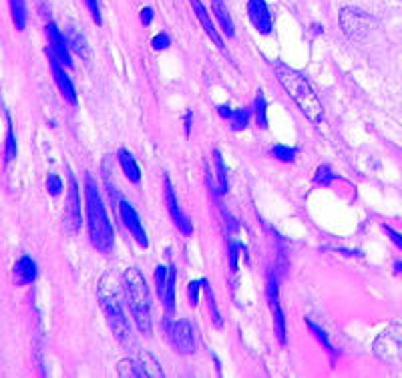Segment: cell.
Listing matches in <instances>:
<instances>
[{"instance_id":"30bf717a","label":"cell","mask_w":402,"mask_h":378,"mask_svg":"<svg viewBox=\"0 0 402 378\" xmlns=\"http://www.w3.org/2000/svg\"><path fill=\"white\" fill-rule=\"evenodd\" d=\"M119 203H121V206H119V215H121L123 225L129 230L133 240H135L141 248H147V246H149V237H147V232H145V228H143L139 213L131 208V203L129 201H125V199H119Z\"/></svg>"},{"instance_id":"603a6c76","label":"cell","mask_w":402,"mask_h":378,"mask_svg":"<svg viewBox=\"0 0 402 378\" xmlns=\"http://www.w3.org/2000/svg\"><path fill=\"white\" fill-rule=\"evenodd\" d=\"M139 360H141V365L143 368H145V372H147V377H155V378L165 377V372L161 370V366L157 365V358L153 354L143 353L141 356H139Z\"/></svg>"},{"instance_id":"ab89813d","label":"cell","mask_w":402,"mask_h":378,"mask_svg":"<svg viewBox=\"0 0 402 378\" xmlns=\"http://www.w3.org/2000/svg\"><path fill=\"white\" fill-rule=\"evenodd\" d=\"M394 270H396L398 274H402V261H396V264H394Z\"/></svg>"},{"instance_id":"ba28073f","label":"cell","mask_w":402,"mask_h":378,"mask_svg":"<svg viewBox=\"0 0 402 378\" xmlns=\"http://www.w3.org/2000/svg\"><path fill=\"white\" fill-rule=\"evenodd\" d=\"M246 11L249 23H252V26H254L260 35H264V37H266V35H272L273 16L266 0H247Z\"/></svg>"},{"instance_id":"d6a6232c","label":"cell","mask_w":402,"mask_h":378,"mask_svg":"<svg viewBox=\"0 0 402 378\" xmlns=\"http://www.w3.org/2000/svg\"><path fill=\"white\" fill-rule=\"evenodd\" d=\"M203 288V282L201 280H194V282H189V290H187V294H189V304L191 306H197V302H199V290Z\"/></svg>"},{"instance_id":"6da1fadb","label":"cell","mask_w":402,"mask_h":378,"mask_svg":"<svg viewBox=\"0 0 402 378\" xmlns=\"http://www.w3.org/2000/svg\"><path fill=\"white\" fill-rule=\"evenodd\" d=\"M125 286V284H123ZM121 286V280L115 272H107L99 282V304L103 308L105 316H107V322L111 332L115 334V338L129 348L133 336H131L129 322H127V316H125V304L123 298L127 296L125 294V288Z\"/></svg>"},{"instance_id":"74e56055","label":"cell","mask_w":402,"mask_h":378,"mask_svg":"<svg viewBox=\"0 0 402 378\" xmlns=\"http://www.w3.org/2000/svg\"><path fill=\"white\" fill-rule=\"evenodd\" d=\"M218 113H220V117L232 119V117H234L235 109H232V107H227V105H220V107H218Z\"/></svg>"},{"instance_id":"4fadbf2b","label":"cell","mask_w":402,"mask_h":378,"mask_svg":"<svg viewBox=\"0 0 402 378\" xmlns=\"http://www.w3.org/2000/svg\"><path fill=\"white\" fill-rule=\"evenodd\" d=\"M49 61H51V69H52V78H54V83H57V87H59V91L61 95L65 97V101L69 105H77V93H75V85H73V81L71 77L66 75V71L63 69L61 65V61L49 51Z\"/></svg>"},{"instance_id":"e575fe53","label":"cell","mask_w":402,"mask_h":378,"mask_svg":"<svg viewBox=\"0 0 402 378\" xmlns=\"http://www.w3.org/2000/svg\"><path fill=\"white\" fill-rule=\"evenodd\" d=\"M227 246H230V266H232V270H235V268H237V254H240L237 248H240V246H237L235 240H230Z\"/></svg>"},{"instance_id":"83f0119b","label":"cell","mask_w":402,"mask_h":378,"mask_svg":"<svg viewBox=\"0 0 402 378\" xmlns=\"http://www.w3.org/2000/svg\"><path fill=\"white\" fill-rule=\"evenodd\" d=\"M272 155L278 159V161H284V163H292L296 159V149L288 147V145H273L272 147Z\"/></svg>"},{"instance_id":"2e32d148","label":"cell","mask_w":402,"mask_h":378,"mask_svg":"<svg viewBox=\"0 0 402 378\" xmlns=\"http://www.w3.org/2000/svg\"><path fill=\"white\" fill-rule=\"evenodd\" d=\"M211 11H213V16L218 20V25L223 30V35L227 39H234L235 37V28H234V20H232V14L227 11L225 2L223 0H211Z\"/></svg>"},{"instance_id":"d590c367","label":"cell","mask_w":402,"mask_h":378,"mask_svg":"<svg viewBox=\"0 0 402 378\" xmlns=\"http://www.w3.org/2000/svg\"><path fill=\"white\" fill-rule=\"evenodd\" d=\"M153 16H155L153 8H151V6H145L141 11V25L143 26L151 25V23H153Z\"/></svg>"},{"instance_id":"3957f363","label":"cell","mask_w":402,"mask_h":378,"mask_svg":"<svg viewBox=\"0 0 402 378\" xmlns=\"http://www.w3.org/2000/svg\"><path fill=\"white\" fill-rule=\"evenodd\" d=\"M273 71H276V77L280 81V85L290 95V99L298 105L300 111L306 115V119L312 123H320L324 117V107L320 103L318 95L312 89L310 81L296 69H290L288 65H280V63L273 65Z\"/></svg>"},{"instance_id":"9a60e30c","label":"cell","mask_w":402,"mask_h":378,"mask_svg":"<svg viewBox=\"0 0 402 378\" xmlns=\"http://www.w3.org/2000/svg\"><path fill=\"white\" fill-rule=\"evenodd\" d=\"M191 2V8H194L195 16H197V20L201 23L203 26V30L208 33V37L213 40V45L221 49V51H225V45H223V40H221V35L218 33V26L213 25V20H211V16H209L208 8L203 6V2L201 0H189Z\"/></svg>"},{"instance_id":"d6986e66","label":"cell","mask_w":402,"mask_h":378,"mask_svg":"<svg viewBox=\"0 0 402 378\" xmlns=\"http://www.w3.org/2000/svg\"><path fill=\"white\" fill-rule=\"evenodd\" d=\"M66 42H69V49L75 52L78 59H83V61H89V59H91L89 42H87V39L78 33L77 28H69V33H66Z\"/></svg>"},{"instance_id":"836d02e7","label":"cell","mask_w":402,"mask_h":378,"mask_svg":"<svg viewBox=\"0 0 402 378\" xmlns=\"http://www.w3.org/2000/svg\"><path fill=\"white\" fill-rule=\"evenodd\" d=\"M85 4H87V8H89V13H91L93 20H95V25H101L103 20H101V8H99V0H85Z\"/></svg>"},{"instance_id":"277c9868","label":"cell","mask_w":402,"mask_h":378,"mask_svg":"<svg viewBox=\"0 0 402 378\" xmlns=\"http://www.w3.org/2000/svg\"><path fill=\"white\" fill-rule=\"evenodd\" d=\"M127 306H129L137 330L143 336H151V300H149V288L143 278L141 270L127 268L123 274Z\"/></svg>"},{"instance_id":"44dd1931","label":"cell","mask_w":402,"mask_h":378,"mask_svg":"<svg viewBox=\"0 0 402 378\" xmlns=\"http://www.w3.org/2000/svg\"><path fill=\"white\" fill-rule=\"evenodd\" d=\"M117 374L123 378H149L145 368H143L141 360H133V358H123L119 360Z\"/></svg>"},{"instance_id":"f546056e","label":"cell","mask_w":402,"mask_h":378,"mask_svg":"<svg viewBox=\"0 0 402 378\" xmlns=\"http://www.w3.org/2000/svg\"><path fill=\"white\" fill-rule=\"evenodd\" d=\"M232 123H230V127L234 131H244L247 127V123H249V111L247 109H237L234 113V117L230 119Z\"/></svg>"},{"instance_id":"8fae6325","label":"cell","mask_w":402,"mask_h":378,"mask_svg":"<svg viewBox=\"0 0 402 378\" xmlns=\"http://www.w3.org/2000/svg\"><path fill=\"white\" fill-rule=\"evenodd\" d=\"M47 39H49V51L61 61V65L73 69V54H71V49H69V42H66V37L59 30V26L54 23H49L47 25Z\"/></svg>"},{"instance_id":"7402d4cb","label":"cell","mask_w":402,"mask_h":378,"mask_svg":"<svg viewBox=\"0 0 402 378\" xmlns=\"http://www.w3.org/2000/svg\"><path fill=\"white\" fill-rule=\"evenodd\" d=\"M11 6V16L16 26V30H25L26 28V2L25 0H8Z\"/></svg>"},{"instance_id":"5bb4252c","label":"cell","mask_w":402,"mask_h":378,"mask_svg":"<svg viewBox=\"0 0 402 378\" xmlns=\"http://www.w3.org/2000/svg\"><path fill=\"white\" fill-rule=\"evenodd\" d=\"M13 276L16 286H30L35 284L37 276H39V268H37V261L32 260L30 256H20L13 268Z\"/></svg>"},{"instance_id":"d4e9b609","label":"cell","mask_w":402,"mask_h":378,"mask_svg":"<svg viewBox=\"0 0 402 378\" xmlns=\"http://www.w3.org/2000/svg\"><path fill=\"white\" fill-rule=\"evenodd\" d=\"M14 157H16V139H14L13 125H11V119H6V143H4V161L11 163Z\"/></svg>"},{"instance_id":"484cf974","label":"cell","mask_w":402,"mask_h":378,"mask_svg":"<svg viewBox=\"0 0 402 378\" xmlns=\"http://www.w3.org/2000/svg\"><path fill=\"white\" fill-rule=\"evenodd\" d=\"M256 121H258L261 129L268 127V101H266L264 93L256 95Z\"/></svg>"},{"instance_id":"f35d334b","label":"cell","mask_w":402,"mask_h":378,"mask_svg":"<svg viewBox=\"0 0 402 378\" xmlns=\"http://www.w3.org/2000/svg\"><path fill=\"white\" fill-rule=\"evenodd\" d=\"M185 133H187V135L191 133V111L185 113Z\"/></svg>"},{"instance_id":"9c48e42d","label":"cell","mask_w":402,"mask_h":378,"mask_svg":"<svg viewBox=\"0 0 402 378\" xmlns=\"http://www.w3.org/2000/svg\"><path fill=\"white\" fill-rule=\"evenodd\" d=\"M165 203H167L169 218H171V222L175 223V228H177L183 235L194 234L191 220H189V215L179 208V201H177V196H175V189H173V185L169 182L167 175H165Z\"/></svg>"},{"instance_id":"f1b7e54d","label":"cell","mask_w":402,"mask_h":378,"mask_svg":"<svg viewBox=\"0 0 402 378\" xmlns=\"http://www.w3.org/2000/svg\"><path fill=\"white\" fill-rule=\"evenodd\" d=\"M332 182H334V173H332V170H330L328 165H320L318 171H316V175H314V183H316L318 187H328Z\"/></svg>"},{"instance_id":"52a82bcc","label":"cell","mask_w":402,"mask_h":378,"mask_svg":"<svg viewBox=\"0 0 402 378\" xmlns=\"http://www.w3.org/2000/svg\"><path fill=\"white\" fill-rule=\"evenodd\" d=\"M266 298L268 306L272 310L273 316V330H276V338L280 344H285V316L282 306H280V290H278V276L273 270H268L266 274Z\"/></svg>"},{"instance_id":"7c38bea8","label":"cell","mask_w":402,"mask_h":378,"mask_svg":"<svg viewBox=\"0 0 402 378\" xmlns=\"http://www.w3.org/2000/svg\"><path fill=\"white\" fill-rule=\"evenodd\" d=\"M65 223L66 230L71 234L78 232L81 228V206H78V185L75 175H69V196H66V208H65Z\"/></svg>"},{"instance_id":"ffe728a7","label":"cell","mask_w":402,"mask_h":378,"mask_svg":"<svg viewBox=\"0 0 402 378\" xmlns=\"http://www.w3.org/2000/svg\"><path fill=\"white\" fill-rule=\"evenodd\" d=\"M213 165H215V187L220 194H227L230 187V175H227V165L223 161L220 149L213 151Z\"/></svg>"},{"instance_id":"5b68a950","label":"cell","mask_w":402,"mask_h":378,"mask_svg":"<svg viewBox=\"0 0 402 378\" xmlns=\"http://www.w3.org/2000/svg\"><path fill=\"white\" fill-rule=\"evenodd\" d=\"M163 328H165V336H167L169 344H171L177 353H195L194 330H191V324H189L187 320H175V322H171V314H165Z\"/></svg>"},{"instance_id":"4316f807","label":"cell","mask_w":402,"mask_h":378,"mask_svg":"<svg viewBox=\"0 0 402 378\" xmlns=\"http://www.w3.org/2000/svg\"><path fill=\"white\" fill-rule=\"evenodd\" d=\"M306 326L310 328V332L318 338V342L324 346L328 353H334V346H332V342H330V336L326 334V330L322 326H318V324H314L312 320H306Z\"/></svg>"},{"instance_id":"1f68e13d","label":"cell","mask_w":402,"mask_h":378,"mask_svg":"<svg viewBox=\"0 0 402 378\" xmlns=\"http://www.w3.org/2000/svg\"><path fill=\"white\" fill-rule=\"evenodd\" d=\"M169 45H171V39H169L167 33H159V35H155V37L151 39L153 51H165V49H169Z\"/></svg>"},{"instance_id":"cb8c5ba5","label":"cell","mask_w":402,"mask_h":378,"mask_svg":"<svg viewBox=\"0 0 402 378\" xmlns=\"http://www.w3.org/2000/svg\"><path fill=\"white\" fill-rule=\"evenodd\" d=\"M203 282V290H206V302H208V308H209V314H211V320H213V324L215 326H223V322H221V316H220V310H218V306H215V298H213V292H211V286L208 284V280H201Z\"/></svg>"},{"instance_id":"e0dca14e","label":"cell","mask_w":402,"mask_h":378,"mask_svg":"<svg viewBox=\"0 0 402 378\" xmlns=\"http://www.w3.org/2000/svg\"><path fill=\"white\" fill-rule=\"evenodd\" d=\"M175 278H177V274H175V266L169 264L165 288H163L161 294H159V300H161L163 308H165V314L175 312Z\"/></svg>"},{"instance_id":"7a4b0ae2","label":"cell","mask_w":402,"mask_h":378,"mask_svg":"<svg viewBox=\"0 0 402 378\" xmlns=\"http://www.w3.org/2000/svg\"><path fill=\"white\" fill-rule=\"evenodd\" d=\"M85 209H87V228H89V240L93 248L101 254H111L115 248V234L113 225L109 222L107 209L99 194V187L91 175H85Z\"/></svg>"},{"instance_id":"4dcf8cb0","label":"cell","mask_w":402,"mask_h":378,"mask_svg":"<svg viewBox=\"0 0 402 378\" xmlns=\"http://www.w3.org/2000/svg\"><path fill=\"white\" fill-rule=\"evenodd\" d=\"M47 189H49V194H51L52 197L61 196V194H63V182H61V177L54 175V173H49V175H47Z\"/></svg>"},{"instance_id":"ac0fdd59","label":"cell","mask_w":402,"mask_h":378,"mask_svg":"<svg viewBox=\"0 0 402 378\" xmlns=\"http://www.w3.org/2000/svg\"><path fill=\"white\" fill-rule=\"evenodd\" d=\"M117 159L119 165H121V171L125 173V177H127L131 183L137 185V183L141 182V170H139V165H137V159L131 155L125 147H121L117 151Z\"/></svg>"},{"instance_id":"8992f818","label":"cell","mask_w":402,"mask_h":378,"mask_svg":"<svg viewBox=\"0 0 402 378\" xmlns=\"http://www.w3.org/2000/svg\"><path fill=\"white\" fill-rule=\"evenodd\" d=\"M340 26H342V33H344L346 37H350V39L354 40H360L370 33V28H372V16L362 13L360 8L344 6V8L340 11Z\"/></svg>"},{"instance_id":"8d00e7d4","label":"cell","mask_w":402,"mask_h":378,"mask_svg":"<svg viewBox=\"0 0 402 378\" xmlns=\"http://www.w3.org/2000/svg\"><path fill=\"white\" fill-rule=\"evenodd\" d=\"M384 232H386L390 240H392V242H394V244H396V246L402 249V235L398 234V232H394V230H392V228H389V225H384Z\"/></svg>"}]
</instances>
